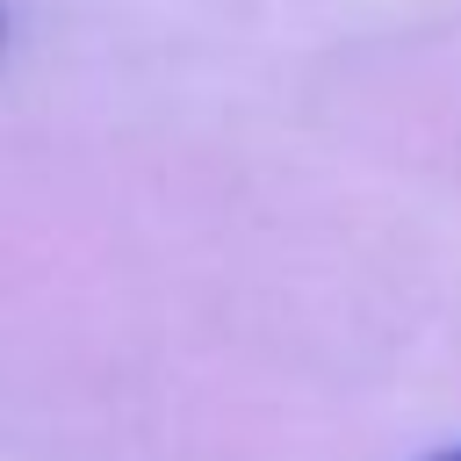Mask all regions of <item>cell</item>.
<instances>
[{"mask_svg": "<svg viewBox=\"0 0 461 461\" xmlns=\"http://www.w3.org/2000/svg\"><path fill=\"white\" fill-rule=\"evenodd\" d=\"M432 461H461V447H454V454H432Z\"/></svg>", "mask_w": 461, "mask_h": 461, "instance_id": "1", "label": "cell"}, {"mask_svg": "<svg viewBox=\"0 0 461 461\" xmlns=\"http://www.w3.org/2000/svg\"><path fill=\"white\" fill-rule=\"evenodd\" d=\"M0 43H7V14H0Z\"/></svg>", "mask_w": 461, "mask_h": 461, "instance_id": "2", "label": "cell"}]
</instances>
